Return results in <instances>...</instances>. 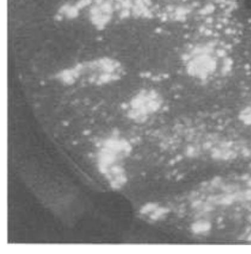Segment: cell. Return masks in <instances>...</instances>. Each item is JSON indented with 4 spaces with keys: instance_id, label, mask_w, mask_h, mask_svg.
I'll return each mask as SVG.
<instances>
[{
    "instance_id": "obj_2",
    "label": "cell",
    "mask_w": 251,
    "mask_h": 254,
    "mask_svg": "<svg viewBox=\"0 0 251 254\" xmlns=\"http://www.w3.org/2000/svg\"><path fill=\"white\" fill-rule=\"evenodd\" d=\"M166 99L158 89L145 87L136 92L127 104V116L133 121L144 123L164 107Z\"/></svg>"
},
{
    "instance_id": "obj_3",
    "label": "cell",
    "mask_w": 251,
    "mask_h": 254,
    "mask_svg": "<svg viewBox=\"0 0 251 254\" xmlns=\"http://www.w3.org/2000/svg\"><path fill=\"white\" fill-rule=\"evenodd\" d=\"M239 118L246 125H251V101L242 107L239 114Z\"/></svg>"
},
{
    "instance_id": "obj_1",
    "label": "cell",
    "mask_w": 251,
    "mask_h": 254,
    "mask_svg": "<svg viewBox=\"0 0 251 254\" xmlns=\"http://www.w3.org/2000/svg\"><path fill=\"white\" fill-rule=\"evenodd\" d=\"M181 63L188 77L204 86L227 79L234 65L230 47L217 40L189 45L182 53Z\"/></svg>"
}]
</instances>
